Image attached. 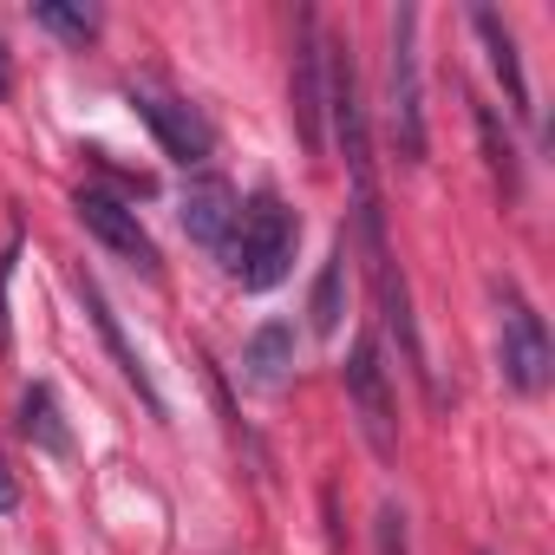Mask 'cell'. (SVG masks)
Wrapping results in <instances>:
<instances>
[{
  "label": "cell",
  "instance_id": "7",
  "mask_svg": "<svg viewBox=\"0 0 555 555\" xmlns=\"http://www.w3.org/2000/svg\"><path fill=\"white\" fill-rule=\"evenodd\" d=\"M235 216H242L235 183H222V177H196V183L183 190V235H190V242H203V248H229Z\"/></svg>",
  "mask_w": 555,
  "mask_h": 555
},
{
  "label": "cell",
  "instance_id": "12",
  "mask_svg": "<svg viewBox=\"0 0 555 555\" xmlns=\"http://www.w3.org/2000/svg\"><path fill=\"white\" fill-rule=\"evenodd\" d=\"M21 438L34 451H47V457H66L73 451V431H66V412H60L53 386H27V399H21Z\"/></svg>",
  "mask_w": 555,
  "mask_h": 555
},
{
  "label": "cell",
  "instance_id": "8",
  "mask_svg": "<svg viewBox=\"0 0 555 555\" xmlns=\"http://www.w3.org/2000/svg\"><path fill=\"white\" fill-rule=\"evenodd\" d=\"M321 73H327V60H321V21L301 14V40H295V125H301L308 151L327 144V131H321Z\"/></svg>",
  "mask_w": 555,
  "mask_h": 555
},
{
  "label": "cell",
  "instance_id": "18",
  "mask_svg": "<svg viewBox=\"0 0 555 555\" xmlns=\"http://www.w3.org/2000/svg\"><path fill=\"white\" fill-rule=\"evenodd\" d=\"M21 503V483H14V470H8V457H0V516H8Z\"/></svg>",
  "mask_w": 555,
  "mask_h": 555
},
{
  "label": "cell",
  "instance_id": "16",
  "mask_svg": "<svg viewBox=\"0 0 555 555\" xmlns=\"http://www.w3.org/2000/svg\"><path fill=\"white\" fill-rule=\"evenodd\" d=\"M14 261H21V242L0 248V360L14 353V334H8V282H14Z\"/></svg>",
  "mask_w": 555,
  "mask_h": 555
},
{
  "label": "cell",
  "instance_id": "6",
  "mask_svg": "<svg viewBox=\"0 0 555 555\" xmlns=\"http://www.w3.org/2000/svg\"><path fill=\"white\" fill-rule=\"evenodd\" d=\"M73 209H79V222L118 255V261H131V268H144V274H157V242L144 235V222H138V209H125L118 196H105V190H79L73 196Z\"/></svg>",
  "mask_w": 555,
  "mask_h": 555
},
{
  "label": "cell",
  "instance_id": "2",
  "mask_svg": "<svg viewBox=\"0 0 555 555\" xmlns=\"http://www.w3.org/2000/svg\"><path fill=\"white\" fill-rule=\"evenodd\" d=\"M386 125L405 164H425V79H418V8L392 14V60H386Z\"/></svg>",
  "mask_w": 555,
  "mask_h": 555
},
{
  "label": "cell",
  "instance_id": "13",
  "mask_svg": "<svg viewBox=\"0 0 555 555\" xmlns=\"http://www.w3.org/2000/svg\"><path fill=\"white\" fill-rule=\"evenodd\" d=\"M308 314H314V334H321V340H334V334H340V321H347V242H334V255L321 261Z\"/></svg>",
  "mask_w": 555,
  "mask_h": 555
},
{
  "label": "cell",
  "instance_id": "19",
  "mask_svg": "<svg viewBox=\"0 0 555 555\" xmlns=\"http://www.w3.org/2000/svg\"><path fill=\"white\" fill-rule=\"evenodd\" d=\"M14 86V73H8V47H0V92H8Z\"/></svg>",
  "mask_w": 555,
  "mask_h": 555
},
{
  "label": "cell",
  "instance_id": "1",
  "mask_svg": "<svg viewBox=\"0 0 555 555\" xmlns=\"http://www.w3.org/2000/svg\"><path fill=\"white\" fill-rule=\"evenodd\" d=\"M295 248H301V216L282 203V196H255V203H242V216H235V235H229V274L248 288V295H261V288H274L282 274L295 268Z\"/></svg>",
  "mask_w": 555,
  "mask_h": 555
},
{
  "label": "cell",
  "instance_id": "4",
  "mask_svg": "<svg viewBox=\"0 0 555 555\" xmlns=\"http://www.w3.org/2000/svg\"><path fill=\"white\" fill-rule=\"evenodd\" d=\"M347 399H353V418H360V438L373 444V457L392 464L399 451V431H392V386H386V360H379V340L360 334L353 353H347Z\"/></svg>",
  "mask_w": 555,
  "mask_h": 555
},
{
  "label": "cell",
  "instance_id": "14",
  "mask_svg": "<svg viewBox=\"0 0 555 555\" xmlns=\"http://www.w3.org/2000/svg\"><path fill=\"white\" fill-rule=\"evenodd\" d=\"M477 138H483V157H490V177H496V190L516 203V190H522V157H516V138L503 131L496 105H477Z\"/></svg>",
  "mask_w": 555,
  "mask_h": 555
},
{
  "label": "cell",
  "instance_id": "15",
  "mask_svg": "<svg viewBox=\"0 0 555 555\" xmlns=\"http://www.w3.org/2000/svg\"><path fill=\"white\" fill-rule=\"evenodd\" d=\"M34 21H40L47 34H60V40H73V47H86V40H99V14H92V8H66V0H40V8H34Z\"/></svg>",
  "mask_w": 555,
  "mask_h": 555
},
{
  "label": "cell",
  "instance_id": "10",
  "mask_svg": "<svg viewBox=\"0 0 555 555\" xmlns=\"http://www.w3.org/2000/svg\"><path fill=\"white\" fill-rule=\"evenodd\" d=\"M470 27H477V40H483V53H490V73L503 79V105H509L516 118H529V79H522V60H516V34H509V21H503L496 8H477Z\"/></svg>",
  "mask_w": 555,
  "mask_h": 555
},
{
  "label": "cell",
  "instance_id": "9",
  "mask_svg": "<svg viewBox=\"0 0 555 555\" xmlns=\"http://www.w3.org/2000/svg\"><path fill=\"white\" fill-rule=\"evenodd\" d=\"M79 301H86V314H92V327H99V340H105V353L118 360V373H125V386L151 405V418H164V399H157V386H151V373H144V360L131 353V340H125V327H118V314H112V301L99 295V282H86L79 274Z\"/></svg>",
  "mask_w": 555,
  "mask_h": 555
},
{
  "label": "cell",
  "instance_id": "5",
  "mask_svg": "<svg viewBox=\"0 0 555 555\" xmlns=\"http://www.w3.org/2000/svg\"><path fill=\"white\" fill-rule=\"evenodd\" d=\"M131 105H138V118L151 125V138L164 144V157H177V164H203L209 151H216V131H209V118L196 112V105H183V99H170V92H157V86H131Z\"/></svg>",
  "mask_w": 555,
  "mask_h": 555
},
{
  "label": "cell",
  "instance_id": "17",
  "mask_svg": "<svg viewBox=\"0 0 555 555\" xmlns=\"http://www.w3.org/2000/svg\"><path fill=\"white\" fill-rule=\"evenodd\" d=\"M379 555H405V509L399 503L379 509Z\"/></svg>",
  "mask_w": 555,
  "mask_h": 555
},
{
  "label": "cell",
  "instance_id": "11",
  "mask_svg": "<svg viewBox=\"0 0 555 555\" xmlns=\"http://www.w3.org/2000/svg\"><path fill=\"white\" fill-rule=\"evenodd\" d=\"M295 360H301V340H295V327H288V321L255 327V334H248V347H242L248 379H255V386H268V392L295 379Z\"/></svg>",
  "mask_w": 555,
  "mask_h": 555
},
{
  "label": "cell",
  "instance_id": "3",
  "mask_svg": "<svg viewBox=\"0 0 555 555\" xmlns=\"http://www.w3.org/2000/svg\"><path fill=\"white\" fill-rule=\"evenodd\" d=\"M496 366H503V379L522 392V399H535V392H548V379H555V347H548V327H542V314L516 295V288H503V334H496Z\"/></svg>",
  "mask_w": 555,
  "mask_h": 555
}]
</instances>
